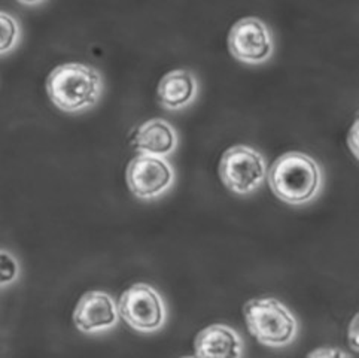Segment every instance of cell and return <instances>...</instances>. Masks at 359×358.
<instances>
[{"instance_id": "10", "label": "cell", "mask_w": 359, "mask_h": 358, "mask_svg": "<svg viewBox=\"0 0 359 358\" xmlns=\"http://www.w3.org/2000/svg\"><path fill=\"white\" fill-rule=\"evenodd\" d=\"M179 143L175 127L163 118H151L135 130L133 147L140 154L163 157L170 155Z\"/></svg>"}, {"instance_id": "7", "label": "cell", "mask_w": 359, "mask_h": 358, "mask_svg": "<svg viewBox=\"0 0 359 358\" xmlns=\"http://www.w3.org/2000/svg\"><path fill=\"white\" fill-rule=\"evenodd\" d=\"M230 53L246 65L266 63L274 51V41L267 24L257 17L238 20L229 34Z\"/></svg>"}, {"instance_id": "9", "label": "cell", "mask_w": 359, "mask_h": 358, "mask_svg": "<svg viewBox=\"0 0 359 358\" xmlns=\"http://www.w3.org/2000/svg\"><path fill=\"white\" fill-rule=\"evenodd\" d=\"M194 350L196 358H242L243 339L230 326L213 324L197 334Z\"/></svg>"}, {"instance_id": "3", "label": "cell", "mask_w": 359, "mask_h": 358, "mask_svg": "<svg viewBox=\"0 0 359 358\" xmlns=\"http://www.w3.org/2000/svg\"><path fill=\"white\" fill-rule=\"evenodd\" d=\"M249 333L270 348H283L298 334V322L291 310L274 297L252 298L243 307Z\"/></svg>"}, {"instance_id": "6", "label": "cell", "mask_w": 359, "mask_h": 358, "mask_svg": "<svg viewBox=\"0 0 359 358\" xmlns=\"http://www.w3.org/2000/svg\"><path fill=\"white\" fill-rule=\"evenodd\" d=\"M173 183V167L163 157L139 154L127 166L128 188L139 199H157L165 194Z\"/></svg>"}, {"instance_id": "13", "label": "cell", "mask_w": 359, "mask_h": 358, "mask_svg": "<svg viewBox=\"0 0 359 358\" xmlns=\"http://www.w3.org/2000/svg\"><path fill=\"white\" fill-rule=\"evenodd\" d=\"M20 277V263L8 249L0 248V289L14 284Z\"/></svg>"}, {"instance_id": "8", "label": "cell", "mask_w": 359, "mask_h": 358, "mask_svg": "<svg viewBox=\"0 0 359 358\" xmlns=\"http://www.w3.org/2000/svg\"><path fill=\"white\" fill-rule=\"evenodd\" d=\"M119 314L111 294L104 291H88L76 305L74 321L79 331L94 334L114 329L118 324Z\"/></svg>"}, {"instance_id": "11", "label": "cell", "mask_w": 359, "mask_h": 358, "mask_svg": "<svg viewBox=\"0 0 359 358\" xmlns=\"http://www.w3.org/2000/svg\"><path fill=\"white\" fill-rule=\"evenodd\" d=\"M198 90L197 78L191 70L175 69L158 84V100L170 111L184 110L194 102Z\"/></svg>"}, {"instance_id": "15", "label": "cell", "mask_w": 359, "mask_h": 358, "mask_svg": "<svg viewBox=\"0 0 359 358\" xmlns=\"http://www.w3.org/2000/svg\"><path fill=\"white\" fill-rule=\"evenodd\" d=\"M348 338L353 351H358V315L353 317L351 326L348 329Z\"/></svg>"}, {"instance_id": "12", "label": "cell", "mask_w": 359, "mask_h": 358, "mask_svg": "<svg viewBox=\"0 0 359 358\" xmlns=\"http://www.w3.org/2000/svg\"><path fill=\"white\" fill-rule=\"evenodd\" d=\"M20 33L18 21L8 12L0 11V55L15 50Z\"/></svg>"}, {"instance_id": "4", "label": "cell", "mask_w": 359, "mask_h": 358, "mask_svg": "<svg viewBox=\"0 0 359 358\" xmlns=\"http://www.w3.org/2000/svg\"><path fill=\"white\" fill-rule=\"evenodd\" d=\"M219 176L234 194H252L267 178L264 155L252 147L234 145L222 154Z\"/></svg>"}, {"instance_id": "5", "label": "cell", "mask_w": 359, "mask_h": 358, "mask_svg": "<svg viewBox=\"0 0 359 358\" xmlns=\"http://www.w3.org/2000/svg\"><path fill=\"white\" fill-rule=\"evenodd\" d=\"M116 307L127 324L142 333L158 331L167 321L163 297L149 284L131 285L123 293Z\"/></svg>"}, {"instance_id": "17", "label": "cell", "mask_w": 359, "mask_h": 358, "mask_svg": "<svg viewBox=\"0 0 359 358\" xmlns=\"http://www.w3.org/2000/svg\"><path fill=\"white\" fill-rule=\"evenodd\" d=\"M182 358H196V357H182Z\"/></svg>"}, {"instance_id": "2", "label": "cell", "mask_w": 359, "mask_h": 358, "mask_svg": "<svg viewBox=\"0 0 359 358\" xmlns=\"http://www.w3.org/2000/svg\"><path fill=\"white\" fill-rule=\"evenodd\" d=\"M103 79L100 72L83 63L57 66L46 79L51 102L65 112H82L100 100Z\"/></svg>"}, {"instance_id": "14", "label": "cell", "mask_w": 359, "mask_h": 358, "mask_svg": "<svg viewBox=\"0 0 359 358\" xmlns=\"http://www.w3.org/2000/svg\"><path fill=\"white\" fill-rule=\"evenodd\" d=\"M307 358H352L348 352H344L340 348H332V346H322L315 351L310 352Z\"/></svg>"}, {"instance_id": "16", "label": "cell", "mask_w": 359, "mask_h": 358, "mask_svg": "<svg viewBox=\"0 0 359 358\" xmlns=\"http://www.w3.org/2000/svg\"><path fill=\"white\" fill-rule=\"evenodd\" d=\"M356 123L353 124V128H352V131H351V136H352V142H351V148H352V151H353V154H356Z\"/></svg>"}, {"instance_id": "1", "label": "cell", "mask_w": 359, "mask_h": 358, "mask_svg": "<svg viewBox=\"0 0 359 358\" xmlns=\"http://www.w3.org/2000/svg\"><path fill=\"white\" fill-rule=\"evenodd\" d=\"M267 181L274 196L297 206L313 200L319 194L324 179L312 155L290 151L273 161L267 172Z\"/></svg>"}]
</instances>
